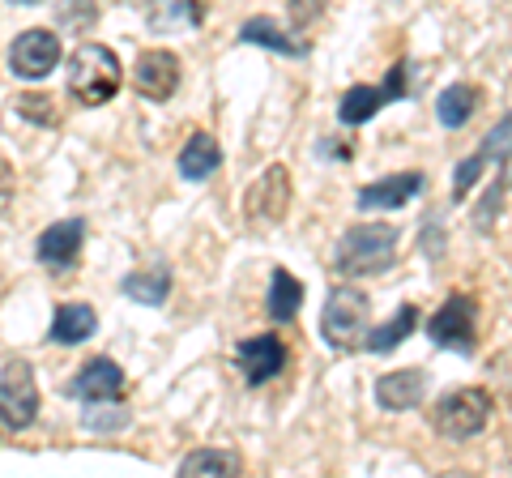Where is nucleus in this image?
Here are the masks:
<instances>
[{
	"mask_svg": "<svg viewBox=\"0 0 512 478\" xmlns=\"http://www.w3.org/2000/svg\"><path fill=\"white\" fill-rule=\"evenodd\" d=\"M39 414V385H35V372L30 363L22 359H9L5 372H0V419L9 427H30Z\"/></svg>",
	"mask_w": 512,
	"mask_h": 478,
	"instance_id": "obj_7",
	"label": "nucleus"
},
{
	"mask_svg": "<svg viewBox=\"0 0 512 478\" xmlns=\"http://www.w3.org/2000/svg\"><path fill=\"white\" fill-rule=\"evenodd\" d=\"M239 39H244V43H261V47H274V52H282V56H303V52H308V43L295 39V35H286V30L274 18H248L244 30H239Z\"/></svg>",
	"mask_w": 512,
	"mask_h": 478,
	"instance_id": "obj_20",
	"label": "nucleus"
},
{
	"mask_svg": "<svg viewBox=\"0 0 512 478\" xmlns=\"http://www.w3.org/2000/svg\"><path fill=\"white\" fill-rule=\"evenodd\" d=\"M508 158H512V111H508L500 124H495L491 133H487L483 146H478V150L466 158V163L457 167V175H453V201H466L478 175H483L491 163H495V167L508 163Z\"/></svg>",
	"mask_w": 512,
	"mask_h": 478,
	"instance_id": "obj_8",
	"label": "nucleus"
},
{
	"mask_svg": "<svg viewBox=\"0 0 512 478\" xmlns=\"http://www.w3.org/2000/svg\"><path fill=\"white\" fill-rule=\"evenodd\" d=\"M124 299H133V304H146V308H158L171 291V274L163 265H150V269H133L124 282H120Z\"/></svg>",
	"mask_w": 512,
	"mask_h": 478,
	"instance_id": "obj_17",
	"label": "nucleus"
},
{
	"mask_svg": "<svg viewBox=\"0 0 512 478\" xmlns=\"http://www.w3.org/2000/svg\"><path fill=\"white\" fill-rule=\"evenodd\" d=\"M218 163H222V150H218L214 133H192L188 146L180 150V175L184 180H210Z\"/></svg>",
	"mask_w": 512,
	"mask_h": 478,
	"instance_id": "obj_18",
	"label": "nucleus"
},
{
	"mask_svg": "<svg viewBox=\"0 0 512 478\" xmlns=\"http://www.w3.org/2000/svg\"><path fill=\"white\" fill-rule=\"evenodd\" d=\"M22 116H30V120H39V124H56L60 116H56V107L43 99V94H22Z\"/></svg>",
	"mask_w": 512,
	"mask_h": 478,
	"instance_id": "obj_26",
	"label": "nucleus"
},
{
	"mask_svg": "<svg viewBox=\"0 0 512 478\" xmlns=\"http://www.w3.org/2000/svg\"><path fill=\"white\" fill-rule=\"evenodd\" d=\"M491 423V393L487 389H453L431 410V427L444 440H470Z\"/></svg>",
	"mask_w": 512,
	"mask_h": 478,
	"instance_id": "obj_3",
	"label": "nucleus"
},
{
	"mask_svg": "<svg viewBox=\"0 0 512 478\" xmlns=\"http://www.w3.org/2000/svg\"><path fill=\"white\" fill-rule=\"evenodd\" d=\"M291 197H295V184H291V171H286L282 163L274 167H265L261 171V180H256L248 188V197H244V218H248V227H278V222L286 218V210H291Z\"/></svg>",
	"mask_w": 512,
	"mask_h": 478,
	"instance_id": "obj_5",
	"label": "nucleus"
},
{
	"mask_svg": "<svg viewBox=\"0 0 512 478\" xmlns=\"http://www.w3.org/2000/svg\"><path fill=\"white\" fill-rule=\"evenodd\" d=\"M414 325H419V308H414V304H406V308H397V316H393V321H384L380 329H372V333H367V338H363V346H367V350H376V355H384V350L402 346V342L410 338V329H414Z\"/></svg>",
	"mask_w": 512,
	"mask_h": 478,
	"instance_id": "obj_21",
	"label": "nucleus"
},
{
	"mask_svg": "<svg viewBox=\"0 0 512 478\" xmlns=\"http://www.w3.org/2000/svg\"><path fill=\"white\" fill-rule=\"evenodd\" d=\"M82 239H86V222L82 218H64L52 222L43 235H39V261L47 269H69L82 252Z\"/></svg>",
	"mask_w": 512,
	"mask_h": 478,
	"instance_id": "obj_13",
	"label": "nucleus"
},
{
	"mask_svg": "<svg viewBox=\"0 0 512 478\" xmlns=\"http://www.w3.org/2000/svg\"><path fill=\"white\" fill-rule=\"evenodd\" d=\"M474 333H478V308L470 295H448L440 312L427 321V338L444 350H457V355L474 350Z\"/></svg>",
	"mask_w": 512,
	"mask_h": 478,
	"instance_id": "obj_6",
	"label": "nucleus"
},
{
	"mask_svg": "<svg viewBox=\"0 0 512 478\" xmlns=\"http://www.w3.org/2000/svg\"><path fill=\"white\" fill-rule=\"evenodd\" d=\"M128 5H150V0H128Z\"/></svg>",
	"mask_w": 512,
	"mask_h": 478,
	"instance_id": "obj_31",
	"label": "nucleus"
},
{
	"mask_svg": "<svg viewBox=\"0 0 512 478\" xmlns=\"http://www.w3.org/2000/svg\"><path fill=\"white\" fill-rule=\"evenodd\" d=\"M120 389L124 372L111 359H90L73 380V397H82V402H111V397H120Z\"/></svg>",
	"mask_w": 512,
	"mask_h": 478,
	"instance_id": "obj_16",
	"label": "nucleus"
},
{
	"mask_svg": "<svg viewBox=\"0 0 512 478\" xmlns=\"http://www.w3.org/2000/svg\"><path fill=\"white\" fill-rule=\"evenodd\" d=\"M239 372L248 376V385H265L269 376H278L286 368V342L274 338V333H256V338H244L235 350Z\"/></svg>",
	"mask_w": 512,
	"mask_h": 478,
	"instance_id": "obj_12",
	"label": "nucleus"
},
{
	"mask_svg": "<svg viewBox=\"0 0 512 478\" xmlns=\"http://www.w3.org/2000/svg\"><path fill=\"white\" fill-rule=\"evenodd\" d=\"M423 193V175L419 171H402V175H384V180L359 188V205L363 210H402L406 201Z\"/></svg>",
	"mask_w": 512,
	"mask_h": 478,
	"instance_id": "obj_14",
	"label": "nucleus"
},
{
	"mask_svg": "<svg viewBox=\"0 0 512 478\" xmlns=\"http://www.w3.org/2000/svg\"><path fill=\"white\" fill-rule=\"evenodd\" d=\"M325 13V0H291V22L303 30L312 18H320Z\"/></svg>",
	"mask_w": 512,
	"mask_h": 478,
	"instance_id": "obj_28",
	"label": "nucleus"
},
{
	"mask_svg": "<svg viewBox=\"0 0 512 478\" xmlns=\"http://www.w3.org/2000/svg\"><path fill=\"white\" fill-rule=\"evenodd\" d=\"M180 474H239V457L222 449H201L180 461Z\"/></svg>",
	"mask_w": 512,
	"mask_h": 478,
	"instance_id": "obj_24",
	"label": "nucleus"
},
{
	"mask_svg": "<svg viewBox=\"0 0 512 478\" xmlns=\"http://www.w3.org/2000/svg\"><path fill=\"white\" fill-rule=\"evenodd\" d=\"M13 197V167L0 158V210H5V201Z\"/></svg>",
	"mask_w": 512,
	"mask_h": 478,
	"instance_id": "obj_29",
	"label": "nucleus"
},
{
	"mask_svg": "<svg viewBox=\"0 0 512 478\" xmlns=\"http://www.w3.org/2000/svg\"><path fill=\"white\" fill-rule=\"evenodd\" d=\"M128 423V410H107V414H99V410H90L86 406V427H94V432H111V427H124Z\"/></svg>",
	"mask_w": 512,
	"mask_h": 478,
	"instance_id": "obj_27",
	"label": "nucleus"
},
{
	"mask_svg": "<svg viewBox=\"0 0 512 478\" xmlns=\"http://www.w3.org/2000/svg\"><path fill=\"white\" fill-rule=\"evenodd\" d=\"M427 393V376L419 368H402V372H389L376 380V402L384 410H414Z\"/></svg>",
	"mask_w": 512,
	"mask_h": 478,
	"instance_id": "obj_15",
	"label": "nucleus"
},
{
	"mask_svg": "<svg viewBox=\"0 0 512 478\" xmlns=\"http://www.w3.org/2000/svg\"><path fill=\"white\" fill-rule=\"evenodd\" d=\"M56 65H60V39L43 26L26 30V35H18L9 47V69L26 77V82H39V77H47Z\"/></svg>",
	"mask_w": 512,
	"mask_h": 478,
	"instance_id": "obj_9",
	"label": "nucleus"
},
{
	"mask_svg": "<svg viewBox=\"0 0 512 478\" xmlns=\"http://www.w3.org/2000/svg\"><path fill=\"white\" fill-rule=\"evenodd\" d=\"M13 5H39V0H13Z\"/></svg>",
	"mask_w": 512,
	"mask_h": 478,
	"instance_id": "obj_30",
	"label": "nucleus"
},
{
	"mask_svg": "<svg viewBox=\"0 0 512 478\" xmlns=\"http://www.w3.org/2000/svg\"><path fill=\"white\" fill-rule=\"evenodd\" d=\"M133 86L141 99L150 103H167L175 90H180V60L167 47H154V52H141L133 65Z\"/></svg>",
	"mask_w": 512,
	"mask_h": 478,
	"instance_id": "obj_10",
	"label": "nucleus"
},
{
	"mask_svg": "<svg viewBox=\"0 0 512 478\" xmlns=\"http://www.w3.org/2000/svg\"><path fill=\"white\" fill-rule=\"evenodd\" d=\"M69 94L82 107H103L120 90V60L103 43H82L69 56Z\"/></svg>",
	"mask_w": 512,
	"mask_h": 478,
	"instance_id": "obj_2",
	"label": "nucleus"
},
{
	"mask_svg": "<svg viewBox=\"0 0 512 478\" xmlns=\"http://www.w3.org/2000/svg\"><path fill=\"white\" fill-rule=\"evenodd\" d=\"M94 329H99V316H94L90 304H60L56 316H52V338H56L60 346L86 342Z\"/></svg>",
	"mask_w": 512,
	"mask_h": 478,
	"instance_id": "obj_19",
	"label": "nucleus"
},
{
	"mask_svg": "<svg viewBox=\"0 0 512 478\" xmlns=\"http://www.w3.org/2000/svg\"><path fill=\"white\" fill-rule=\"evenodd\" d=\"M94 18H99V9L90 5V0H64L60 5V30H86V26H94Z\"/></svg>",
	"mask_w": 512,
	"mask_h": 478,
	"instance_id": "obj_25",
	"label": "nucleus"
},
{
	"mask_svg": "<svg viewBox=\"0 0 512 478\" xmlns=\"http://www.w3.org/2000/svg\"><path fill=\"white\" fill-rule=\"evenodd\" d=\"M393 257H397V231L384 227V222H363V227H350L338 239L333 265L346 278H372V274H384Z\"/></svg>",
	"mask_w": 512,
	"mask_h": 478,
	"instance_id": "obj_1",
	"label": "nucleus"
},
{
	"mask_svg": "<svg viewBox=\"0 0 512 478\" xmlns=\"http://www.w3.org/2000/svg\"><path fill=\"white\" fill-rule=\"evenodd\" d=\"M402 94H406V69H393L389 77H384V86H355V90H346L342 103H338V116H342V124H363V120H372L384 103L402 99Z\"/></svg>",
	"mask_w": 512,
	"mask_h": 478,
	"instance_id": "obj_11",
	"label": "nucleus"
},
{
	"mask_svg": "<svg viewBox=\"0 0 512 478\" xmlns=\"http://www.w3.org/2000/svg\"><path fill=\"white\" fill-rule=\"evenodd\" d=\"M474 107H478V90L474 86H448L436 99V116H440L444 129H461V124L474 116Z\"/></svg>",
	"mask_w": 512,
	"mask_h": 478,
	"instance_id": "obj_22",
	"label": "nucleus"
},
{
	"mask_svg": "<svg viewBox=\"0 0 512 478\" xmlns=\"http://www.w3.org/2000/svg\"><path fill=\"white\" fill-rule=\"evenodd\" d=\"M299 304H303L299 278H291L286 269H274V278H269V316H274V321H291Z\"/></svg>",
	"mask_w": 512,
	"mask_h": 478,
	"instance_id": "obj_23",
	"label": "nucleus"
},
{
	"mask_svg": "<svg viewBox=\"0 0 512 478\" xmlns=\"http://www.w3.org/2000/svg\"><path fill=\"white\" fill-rule=\"evenodd\" d=\"M320 333L338 350L359 346L367 338V295L355 291V286H333L325 316H320Z\"/></svg>",
	"mask_w": 512,
	"mask_h": 478,
	"instance_id": "obj_4",
	"label": "nucleus"
}]
</instances>
